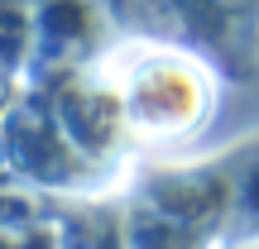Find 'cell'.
Instances as JSON below:
<instances>
[{"label": "cell", "instance_id": "obj_1", "mask_svg": "<svg viewBox=\"0 0 259 249\" xmlns=\"http://www.w3.org/2000/svg\"><path fill=\"white\" fill-rule=\"evenodd\" d=\"M106 86L120 101L130 154L183 148L211 125L226 77L178 38L125 34L106 58H96Z\"/></svg>", "mask_w": 259, "mask_h": 249}, {"label": "cell", "instance_id": "obj_2", "mask_svg": "<svg viewBox=\"0 0 259 249\" xmlns=\"http://www.w3.org/2000/svg\"><path fill=\"white\" fill-rule=\"evenodd\" d=\"M5 163H10V182H24L44 196H111L130 187L125 173L96 163L92 154L72 144L63 125H58L53 106L38 86H10V106H5Z\"/></svg>", "mask_w": 259, "mask_h": 249}, {"label": "cell", "instance_id": "obj_3", "mask_svg": "<svg viewBox=\"0 0 259 249\" xmlns=\"http://www.w3.org/2000/svg\"><path fill=\"white\" fill-rule=\"evenodd\" d=\"M125 38V24L106 0H34V48L15 86H48L92 67Z\"/></svg>", "mask_w": 259, "mask_h": 249}, {"label": "cell", "instance_id": "obj_4", "mask_svg": "<svg viewBox=\"0 0 259 249\" xmlns=\"http://www.w3.org/2000/svg\"><path fill=\"white\" fill-rule=\"evenodd\" d=\"M168 38L202 53L231 86L259 77V0H158Z\"/></svg>", "mask_w": 259, "mask_h": 249}, {"label": "cell", "instance_id": "obj_5", "mask_svg": "<svg viewBox=\"0 0 259 249\" xmlns=\"http://www.w3.org/2000/svg\"><path fill=\"white\" fill-rule=\"evenodd\" d=\"M226 244H259V134L226 148Z\"/></svg>", "mask_w": 259, "mask_h": 249}, {"label": "cell", "instance_id": "obj_6", "mask_svg": "<svg viewBox=\"0 0 259 249\" xmlns=\"http://www.w3.org/2000/svg\"><path fill=\"white\" fill-rule=\"evenodd\" d=\"M29 48H34V0H5V72H10V86L24 77Z\"/></svg>", "mask_w": 259, "mask_h": 249}, {"label": "cell", "instance_id": "obj_7", "mask_svg": "<svg viewBox=\"0 0 259 249\" xmlns=\"http://www.w3.org/2000/svg\"><path fill=\"white\" fill-rule=\"evenodd\" d=\"M106 5L120 15L125 34H149V38H168V24H163V5L158 0H106Z\"/></svg>", "mask_w": 259, "mask_h": 249}, {"label": "cell", "instance_id": "obj_8", "mask_svg": "<svg viewBox=\"0 0 259 249\" xmlns=\"http://www.w3.org/2000/svg\"><path fill=\"white\" fill-rule=\"evenodd\" d=\"M226 249H259V244H226Z\"/></svg>", "mask_w": 259, "mask_h": 249}]
</instances>
